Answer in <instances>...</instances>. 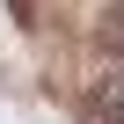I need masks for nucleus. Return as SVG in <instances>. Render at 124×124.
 <instances>
[{
    "label": "nucleus",
    "mask_w": 124,
    "mask_h": 124,
    "mask_svg": "<svg viewBox=\"0 0 124 124\" xmlns=\"http://www.w3.org/2000/svg\"><path fill=\"white\" fill-rule=\"evenodd\" d=\"M102 117H109V124H124V102H102Z\"/></svg>",
    "instance_id": "1"
}]
</instances>
